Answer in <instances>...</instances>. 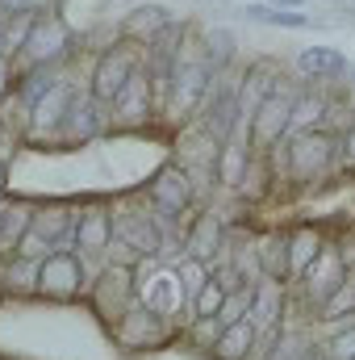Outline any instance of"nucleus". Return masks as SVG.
<instances>
[{
  "mask_svg": "<svg viewBox=\"0 0 355 360\" xmlns=\"http://www.w3.org/2000/svg\"><path fill=\"white\" fill-rule=\"evenodd\" d=\"M213 76H217V72L209 68L201 38L192 42V34H184L180 55H176V63H172V76H168V92H163L168 113H172V117H188V113L205 109L209 92H213V84H217Z\"/></svg>",
  "mask_w": 355,
  "mask_h": 360,
  "instance_id": "nucleus-1",
  "label": "nucleus"
},
{
  "mask_svg": "<svg viewBox=\"0 0 355 360\" xmlns=\"http://www.w3.org/2000/svg\"><path fill=\"white\" fill-rule=\"evenodd\" d=\"M276 151H280L284 176L301 180V184H314V180H322L335 168V160H339V139H335L330 130H322V126H309V130H293Z\"/></svg>",
  "mask_w": 355,
  "mask_h": 360,
  "instance_id": "nucleus-2",
  "label": "nucleus"
},
{
  "mask_svg": "<svg viewBox=\"0 0 355 360\" xmlns=\"http://www.w3.org/2000/svg\"><path fill=\"white\" fill-rule=\"evenodd\" d=\"M293 101H297V92H288L280 84V89L247 117V139H251V147L276 151V147L288 139V130H293Z\"/></svg>",
  "mask_w": 355,
  "mask_h": 360,
  "instance_id": "nucleus-3",
  "label": "nucleus"
},
{
  "mask_svg": "<svg viewBox=\"0 0 355 360\" xmlns=\"http://www.w3.org/2000/svg\"><path fill=\"white\" fill-rule=\"evenodd\" d=\"M72 51V34H67V25L59 21V17H34V25H29V38H25V46H21V59H25V68L34 72V68H55L63 55Z\"/></svg>",
  "mask_w": 355,
  "mask_h": 360,
  "instance_id": "nucleus-4",
  "label": "nucleus"
},
{
  "mask_svg": "<svg viewBox=\"0 0 355 360\" xmlns=\"http://www.w3.org/2000/svg\"><path fill=\"white\" fill-rule=\"evenodd\" d=\"M134 72H138L134 51H130L126 42L109 46V51L96 59V68H92V96H96L100 105H113V101H117V92L130 84V76H134Z\"/></svg>",
  "mask_w": 355,
  "mask_h": 360,
  "instance_id": "nucleus-5",
  "label": "nucleus"
},
{
  "mask_svg": "<svg viewBox=\"0 0 355 360\" xmlns=\"http://www.w3.org/2000/svg\"><path fill=\"white\" fill-rule=\"evenodd\" d=\"M343 276H347V260H343V252H339L335 243H322V252L314 256V264L301 272V289H305L309 306L322 310L326 297L343 285Z\"/></svg>",
  "mask_w": 355,
  "mask_h": 360,
  "instance_id": "nucleus-6",
  "label": "nucleus"
},
{
  "mask_svg": "<svg viewBox=\"0 0 355 360\" xmlns=\"http://www.w3.org/2000/svg\"><path fill=\"white\" fill-rule=\"evenodd\" d=\"M80 285H84V269H80V260L72 252L59 248V252H46L42 256V269H38V293L42 297L67 302V297L80 293Z\"/></svg>",
  "mask_w": 355,
  "mask_h": 360,
  "instance_id": "nucleus-7",
  "label": "nucleus"
},
{
  "mask_svg": "<svg viewBox=\"0 0 355 360\" xmlns=\"http://www.w3.org/2000/svg\"><path fill=\"white\" fill-rule=\"evenodd\" d=\"M147 193H151V201H155V210H159L163 218H184L188 205H192V176H188L180 164H163V168L151 176Z\"/></svg>",
  "mask_w": 355,
  "mask_h": 360,
  "instance_id": "nucleus-8",
  "label": "nucleus"
},
{
  "mask_svg": "<svg viewBox=\"0 0 355 360\" xmlns=\"http://www.w3.org/2000/svg\"><path fill=\"white\" fill-rule=\"evenodd\" d=\"M243 122H247V117H243V109H239V92L226 89V84H213L209 101H205V117H201V126H205L217 143H230V139L239 134Z\"/></svg>",
  "mask_w": 355,
  "mask_h": 360,
  "instance_id": "nucleus-9",
  "label": "nucleus"
},
{
  "mask_svg": "<svg viewBox=\"0 0 355 360\" xmlns=\"http://www.w3.org/2000/svg\"><path fill=\"white\" fill-rule=\"evenodd\" d=\"M155 96H159V89H155V76L138 68V72L130 76V84L117 92V101H113V109H117V122H126V126H138V122H147V117L155 113Z\"/></svg>",
  "mask_w": 355,
  "mask_h": 360,
  "instance_id": "nucleus-10",
  "label": "nucleus"
},
{
  "mask_svg": "<svg viewBox=\"0 0 355 360\" xmlns=\"http://www.w3.org/2000/svg\"><path fill=\"white\" fill-rule=\"evenodd\" d=\"M76 222H80V214H72V205H46V210H34L29 235L42 248H63L67 239H76Z\"/></svg>",
  "mask_w": 355,
  "mask_h": 360,
  "instance_id": "nucleus-11",
  "label": "nucleus"
},
{
  "mask_svg": "<svg viewBox=\"0 0 355 360\" xmlns=\"http://www.w3.org/2000/svg\"><path fill=\"white\" fill-rule=\"evenodd\" d=\"M280 89V68L264 59V63H251L247 72H243V80H239V109H243V117H251L260 105H264L272 92Z\"/></svg>",
  "mask_w": 355,
  "mask_h": 360,
  "instance_id": "nucleus-12",
  "label": "nucleus"
},
{
  "mask_svg": "<svg viewBox=\"0 0 355 360\" xmlns=\"http://www.w3.org/2000/svg\"><path fill=\"white\" fill-rule=\"evenodd\" d=\"M109 243H113V214H109V205H84L80 210V222H76V248L80 252H88V256H100V252H109Z\"/></svg>",
  "mask_w": 355,
  "mask_h": 360,
  "instance_id": "nucleus-13",
  "label": "nucleus"
},
{
  "mask_svg": "<svg viewBox=\"0 0 355 360\" xmlns=\"http://www.w3.org/2000/svg\"><path fill=\"white\" fill-rule=\"evenodd\" d=\"M188 256L192 260H201V264H209V260H217V252L226 248V226H222V218L213 214V210H205V214H196L192 218V226H188Z\"/></svg>",
  "mask_w": 355,
  "mask_h": 360,
  "instance_id": "nucleus-14",
  "label": "nucleus"
},
{
  "mask_svg": "<svg viewBox=\"0 0 355 360\" xmlns=\"http://www.w3.org/2000/svg\"><path fill=\"white\" fill-rule=\"evenodd\" d=\"M72 105H76V92L67 89V84H55V89L29 109V130H34V134H55V130H63Z\"/></svg>",
  "mask_w": 355,
  "mask_h": 360,
  "instance_id": "nucleus-15",
  "label": "nucleus"
},
{
  "mask_svg": "<svg viewBox=\"0 0 355 360\" xmlns=\"http://www.w3.org/2000/svg\"><path fill=\"white\" fill-rule=\"evenodd\" d=\"M63 134L72 139V143H88L100 134V101L96 96H76V105H72V113H67V122H63Z\"/></svg>",
  "mask_w": 355,
  "mask_h": 360,
  "instance_id": "nucleus-16",
  "label": "nucleus"
},
{
  "mask_svg": "<svg viewBox=\"0 0 355 360\" xmlns=\"http://www.w3.org/2000/svg\"><path fill=\"white\" fill-rule=\"evenodd\" d=\"M172 25V8H163V4H138L130 17H126V38H134V42H151L159 30H168Z\"/></svg>",
  "mask_w": 355,
  "mask_h": 360,
  "instance_id": "nucleus-17",
  "label": "nucleus"
},
{
  "mask_svg": "<svg viewBox=\"0 0 355 360\" xmlns=\"http://www.w3.org/2000/svg\"><path fill=\"white\" fill-rule=\"evenodd\" d=\"M255 340H260L255 323H251V319H239V323H230V327L217 335L213 352H217L222 360H247L251 352H255Z\"/></svg>",
  "mask_w": 355,
  "mask_h": 360,
  "instance_id": "nucleus-18",
  "label": "nucleus"
},
{
  "mask_svg": "<svg viewBox=\"0 0 355 360\" xmlns=\"http://www.w3.org/2000/svg\"><path fill=\"white\" fill-rule=\"evenodd\" d=\"M322 231L318 226H297L288 231V276H301V272L314 264V256L322 252Z\"/></svg>",
  "mask_w": 355,
  "mask_h": 360,
  "instance_id": "nucleus-19",
  "label": "nucleus"
},
{
  "mask_svg": "<svg viewBox=\"0 0 355 360\" xmlns=\"http://www.w3.org/2000/svg\"><path fill=\"white\" fill-rule=\"evenodd\" d=\"M255 256H260V276L264 281H276V285L288 281V235H264Z\"/></svg>",
  "mask_w": 355,
  "mask_h": 360,
  "instance_id": "nucleus-20",
  "label": "nucleus"
},
{
  "mask_svg": "<svg viewBox=\"0 0 355 360\" xmlns=\"http://www.w3.org/2000/svg\"><path fill=\"white\" fill-rule=\"evenodd\" d=\"M347 68V59L335 51V46H305L297 55V72L301 76H314V80H326V76H339Z\"/></svg>",
  "mask_w": 355,
  "mask_h": 360,
  "instance_id": "nucleus-21",
  "label": "nucleus"
},
{
  "mask_svg": "<svg viewBox=\"0 0 355 360\" xmlns=\"http://www.w3.org/2000/svg\"><path fill=\"white\" fill-rule=\"evenodd\" d=\"M247 21H264V25H280V30H305L314 25L305 13H293V8H276V4H243L239 8Z\"/></svg>",
  "mask_w": 355,
  "mask_h": 360,
  "instance_id": "nucleus-22",
  "label": "nucleus"
},
{
  "mask_svg": "<svg viewBox=\"0 0 355 360\" xmlns=\"http://www.w3.org/2000/svg\"><path fill=\"white\" fill-rule=\"evenodd\" d=\"M201 46H205V59L213 72H222L230 59H234V34L222 30V25H205L201 30Z\"/></svg>",
  "mask_w": 355,
  "mask_h": 360,
  "instance_id": "nucleus-23",
  "label": "nucleus"
},
{
  "mask_svg": "<svg viewBox=\"0 0 355 360\" xmlns=\"http://www.w3.org/2000/svg\"><path fill=\"white\" fill-rule=\"evenodd\" d=\"M347 314H355V269H347L343 285H339V289L326 297V306L318 310L322 323H335V319H347Z\"/></svg>",
  "mask_w": 355,
  "mask_h": 360,
  "instance_id": "nucleus-24",
  "label": "nucleus"
},
{
  "mask_svg": "<svg viewBox=\"0 0 355 360\" xmlns=\"http://www.w3.org/2000/svg\"><path fill=\"white\" fill-rule=\"evenodd\" d=\"M38 269H42V260L17 252V260L4 269V285H8L13 293H38Z\"/></svg>",
  "mask_w": 355,
  "mask_h": 360,
  "instance_id": "nucleus-25",
  "label": "nucleus"
},
{
  "mask_svg": "<svg viewBox=\"0 0 355 360\" xmlns=\"http://www.w3.org/2000/svg\"><path fill=\"white\" fill-rule=\"evenodd\" d=\"M29 222H34V210H29V205H4V235H0V248H21V239L29 235Z\"/></svg>",
  "mask_w": 355,
  "mask_h": 360,
  "instance_id": "nucleus-26",
  "label": "nucleus"
},
{
  "mask_svg": "<svg viewBox=\"0 0 355 360\" xmlns=\"http://www.w3.org/2000/svg\"><path fill=\"white\" fill-rule=\"evenodd\" d=\"M326 113V101L322 96H314V92H297V101H293V130H309V126H318V117ZM288 130V134H293Z\"/></svg>",
  "mask_w": 355,
  "mask_h": 360,
  "instance_id": "nucleus-27",
  "label": "nucleus"
},
{
  "mask_svg": "<svg viewBox=\"0 0 355 360\" xmlns=\"http://www.w3.org/2000/svg\"><path fill=\"white\" fill-rule=\"evenodd\" d=\"M209 285V264H201V260H184V269H180V293H184V302L192 306L196 302V293Z\"/></svg>",
  "mask_w": 355,
  "mask_h": 360,
  "instance_id": "nucleus-28",
  "label": "nucleus"
},
{
  "mask_svg": "<svg viewBox=\"0 0 355 360\" xmlns=\"http://www.w3.org/2000/svg\"><path fill=\"white\" fill-rule=\"evenodd\" d=\"M51 89H55V68H34L29 80H25V89H21V109H34Z\"/></svg>",
  "mask_w": 355,
  "mask_h": 360,
  "instance_id": "nucleus-29",
  "label": "nucleus"
},
{
  "mask_svg": "<svg viewBox=\"0 0 355 360\" xmlns=\"http://www.w3.org/2000/svg\"><path fill=\"white\" fill-rule=\"evenodd\" d=\"M222 302H226V289L209 276V285H205V289L196 293V302H192V319H217Z\"/></svg>",
  "mask_w": 355,
  "mask_h": 360,
  "instance_id": "nucleus-30",
  "label": "nucleus"
},
{
  "mask_svg": "<svg viewBox=\"0 0 355 360\" xmlns=\"http://www.w3.org/2000/svg\"><path fill=\"white\" fill-rule=\"evenodd\" d=\"M326 360H355V327H347V331H339L326 348Z\"/></svg>",
  "mask_w": 355,
  "mask_h": 360,
  "instance_id": "nucleus-31",
  "label": "nucleus"
},
{
  "mask_svg": "<svg viewBox=\"0 0 355 360\" xmlns=\"http://www.w3.org/2000/svg\"><path fill=\"white\" fill-rule=\"evenodd\" d=\"M301 352H309V348H305V340H301V335H288V331H284V335L276 340V348H272V352H267L264 360H297Z\"/></svg>",
  "mask_w": 355,
  "mask_h": 360,
  "instance_id": "nucleus-32",
  "label": "nucleus"
},
{
  "mask_svg": "<svg viewBox=\"0 0 355 360\" xmlns=\"http://www.w3.org/2000/svg\"><path fill=\"white\" fill-rule=\"evenodd\" d=\"M339 155H343V164H347V168H355V122L347 126V134L339 139Z\"/></svg>",
  "mask_w": 355,
  "mask_h": 360,
  "instance_id": "nucleus-33",
  "label": "nucleus"
},
{
  "mask_svg": "<svg viewBox=\"0 0 355 360\" xmlns=\"http://www.w3.org/2000/svg\"><path fill=\"white\" fill-rule=\"evenodd\" d=\"M8 68H13V63H8V55H0V96L8 92Z\"/></svg>",
  "mask_w": 355,
  "mask_h": 360,
  "instance_id": "nucleus-34",
  "label": "nucleus"
},
{
  "mask_svg": "<svg viewBox=\"0 0 355 360\" xmlns=\"http://www.w3.org/2000/svg\"><path fill=\"white\" fill-rule=\"evenodd\" d=\"M267 4H276V8H297V4H305V0H267Z\"/></svg>",
  "mask_w": 355,
  "mask_h": 360,
  "instance_id": "nucleus-35",
  "label": "nucleus"
},
{
  "mask_svg": "<svg viewBox=\"0 0 355 360\" xmlns=\"http://www.w3.org/2000/svg\"><path fill=\"white\" fill-rule=\"evenodd\" d=\"M297 360H326V352H314V348H309V352H301Z\"/></svg>",
  "mask_w": 355,
  "mask_h": 360,
  "instance_id": "nucleus-36",
  "label": "nucleus"
},
{
  "mask_svg": "<svg viewBox=\"0 0 355 360\" xmlns=\"http://www.w3.org/2000/svg\"><path fill=\"white\" fill-rule=\"evenodd\" d=\"M0 235H4V205H0Z\"/></svg>",
  "mask_w": 355,
  "mask_h": 360,
  "instance_id": "nucleus-37",
  "label": "nucleus"
},
{
  "mask_svg": "<svg viewBox=\"0 0 355 360\" xmlns=\"http://www.w3.org/2000/svg\"><path fill=\"white\" fill-rule=\"evenodd\" d=\"M0 184H4V160H0Z\"/></svg>",
  "mask_w": 355,
  "mask_h": 360,
  "instance_id": "nucleus-38",
  "label": "nucleus"
}]
</instances>
